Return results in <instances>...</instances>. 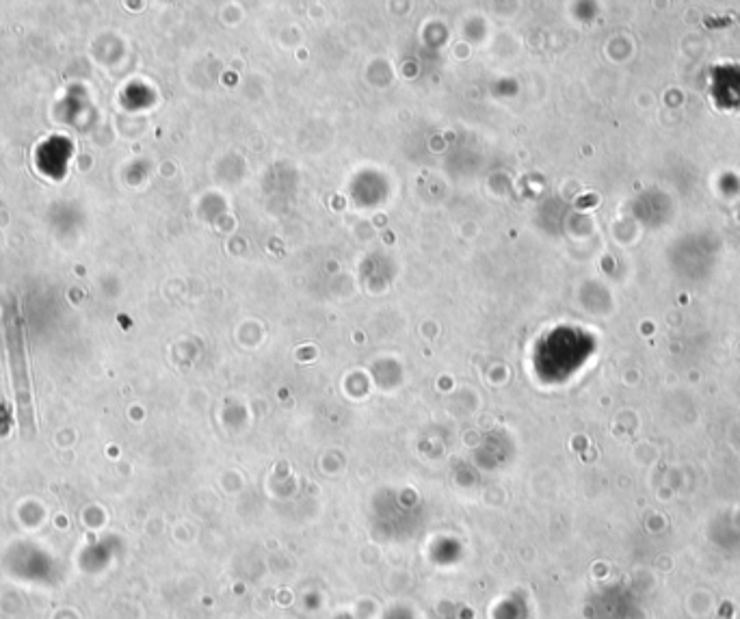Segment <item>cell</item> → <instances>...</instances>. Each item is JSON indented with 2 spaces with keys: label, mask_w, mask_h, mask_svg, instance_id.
<instances>
[{
  "label": "cell",
  "mask_w": 740,
  "mask_h": 619,
  "mask_svg": "<svg viewBox=\"0 0 740 619\" xmlns=\"http://www.w3.org/2000/svg\"><path fill=\"white\" fill-rule=\"evenodd\" d=\"M7 345H9V360L13 373V390H16L20 425L26 438L35 436V407H33V392L29 381V368H26V351H24V334L22 323L18 316V308H11L7 316Z\"/></svg>",
  "instance_id": "cell-1"
}]
</instances>
